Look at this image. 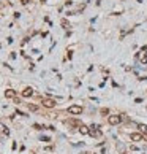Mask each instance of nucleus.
Instances as JSON below:
<instances>
[{
    "label": "nucleus",
    "instance_id": "nucleus-1",
    "mask_svg": "<svg viewBox=\"0 0 147 154\" xmlns=\"http://www.w3.org/2000/svg\"><path fill=\"white\" fill-rule=\"evenodd\" d=\"M68 113L73 114V116H78V114L82 113V106L81 105H71V106H68Z\"/></svg>",
    "mask_w": 147,
    "mask_h": 154
},
{
    "label": "nucleus",
    "instance_id": "nucleus-2",
    "mask_svg": "<svg viewBox=\"0 0 147 154\" xmlns=\"http://www.w3.org/2000/svg\"><path fill=\"white\" fill-rule=\"evenodd\" d=\"M108 122H109L111 126H117V124L122 122V116H119V114H112V116L108 118Z\"/></svg>",
    "mask_w": 147,
    "mask_h": 154
},
{
    "label": "nucleus",
    "instance_id": "nucleus-3",
    "mask_svg": "<svg viewBox=\"0 0 147 154\" xmlns=\"http://www.w3.org/2000/svg\"><path fill=\"white\" fill-rule=\"evenodd\" d=\"M41 103H43L44 108H54L55 106V100L54 99H43V102H41Z\"/></svg>",
    "mask_w": 147,
    "mask_h": 154
},
{
    "label": "nucleus",
    "instance_id": "nucleus-4",
    "mask_svg": "<svg viewBox=\"0 0 147 154\" xmlns=\"http://www.w3.org/2000/svg\"><path fill=\"white\" fill-rule=\"evenodd\" d=\"M21 95H22L24 99H29V97H32V95H33V89H32V87H25Z\"/></svg>",
    "mask_w": 147,
    "mask_h": 154
},
{
    "label": "nucleus",
    "instance_id": "nucleus-5",
    "mask_svg": "<svg viewBox=\"0 0 147 154\" xmlns=\"http://www.w3.org/2000/svg\"><path fill=\"white\" fill-rule=\"evenodd\" d=\"M5 97L7 99H16V91L14 89H7L5 91Z\"/></svg>",
    "mask_w": 147,
    "mask_h": 154
},
{
    "label": "nucleus",
    "instance_id": "nucleus-6",
    "mask_svg": "<svg viewBox=\"0 0 147 154\" xmlns=\"http://www.w3.org/2000/svg\"><path fill=\"white\" fill-rule=\"evenodd\" d=\"M79 133H81V135H89V133H90V127L81 126V127H79Z\"/></svg>",
    "mask_w": 147,
    "mask_h": 154
},
{
    "label": "nucleus",
    "instance_id": "nucleus-7",
    "mask_svg": "<svg viewBox=\"0 0 147 154\" xmlns=\"http://www.w3.org/2000/svg\"><path fill=\"white\" fill-rule=\"evenodd\" d=\"M130 137H131L133 141H141V140H142V135H141V133H138V132H133Z\"/></svg>",
    "mask_w": 147,
    "mask_h": 154
},
{
    "label": "nucleus",
    "instance_id": "nucleus-8",
    "mask_svg": "<svg viewBox=\"0 0 147 154\" xmlns=\"http://www.w3.org/2000/svg\"><path fill=\"white\" fill-rule=\"evenodd\" d=\"M138 129H139L142 133H147V126H145V124H138Z\"/></svg>",
    "mask_w": 147,
    "mask_h": 154
},
{
    "label": "nucleus",
    "instance_id": "nucleus-9",
    "mask_svg": "<svg viewBox=\"0 0 147 154\" xmlns=\"http://www.w3.org/2000/svg\"><path fill=\"white\" fill-rule=\"evenodd\" d=\"M29 110H30V111H36L38 106H36V105H29Z\"/></svg>",
    "mask_w": 147,
    "mask_h": 154
},
{
    "label": "nucleus",
    "instance_id": "nucleus-10",
    "mask_svg": "<svg viewBox=\"0 0 147 154\" xmlns=\"http://www.w3.org/2000/svg\"><path fill=\"white\" fill-rule=\"evenodd\" d=\"M33 127H35V129H36V130H41V129H43V127H41V126H40V124H33Z\"/></svg>",
    "mask_w": 147,
    "mask_h": 154
},
{
    "label": "nucleus",
    "instance_id": "nucleus-11",
    "mask_svg": "<svg viewBox=\"0 0 147 154\" xmlns=\"http://www.w3.org/2000/svg\"><path fill=\"white\" fill-rule=\"evenodd\" d=\"M21 3H22V5H27V3H29V0H21Z\"/></svg>",
    "mask_w": 147,
    "mask_h": 154
}]
</instances>
